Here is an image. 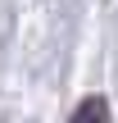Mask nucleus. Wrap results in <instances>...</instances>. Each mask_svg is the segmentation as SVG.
Wrapping results in <instances>:
<instances>
[{
  "mask_svg": "<svg viewBox=\"0 0 118 123\" xmlns=\"http://www.w3.org/2000/svg\"><path fill=\"white\" fill-rule=\"evenodd\" d=\"M68 123H109V100H105V96H86V100L73 110Z\"/></svg>",
  "mask_w": 118,
  "mask_h": 123,
  "instance_id": "1",
  "label": "nucleus"
}]
</instances>
